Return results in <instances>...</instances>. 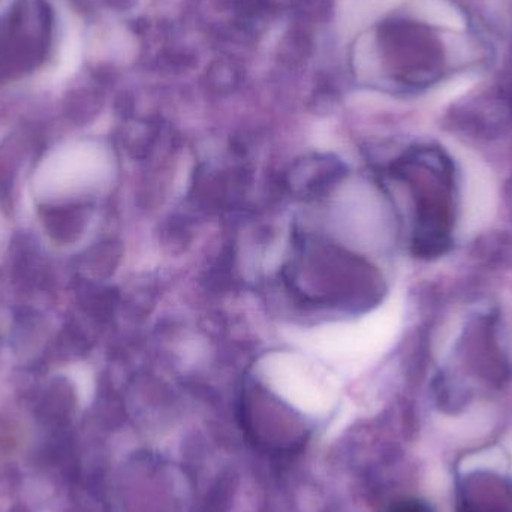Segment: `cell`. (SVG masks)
Masks as SVG:
<instances>
[{"mask_svg":"<svg viewBox=\"0 0 512 512\" xmlns=\"http://www.w3.org/2000/svg\"><path fill=\"white\" fill-rule=\"evenodd\" d=\"M53 14L45 0H15L0 18V78L38 68L50 50Z\"/></svg>","mask_w":512,"mask_h":512,"instance_id":"cell-1","label":"cell"},{"mask_svg":"<svg viewBox=\"0 0 512 512\" xmlns=\"http://www.w3.org/2000/svg\"><path fill=\"white\" fill-rule=\"evenodd\" d=\"M462 164V228L472 234L493 219L498 192L490 168L477 155H459Z\"/></svg>","mask_w":512,"mask_h":512,"instance_id":"cell-2","label":"cell"},{"mask_svg":"<svg viewBox=\"0 0 512 512\" xmlns=\"http://www.w3.org/2000/svg\"><path fill=\"white\" fill-rule=\"evenodd\" d=\"M385 512H435L427 502L420 501V499H399L393 502Z\"/></svg>","mask_w":512,"mask_h":512,"instance_id":"cell-3","label":"cell"}]
</instances>
